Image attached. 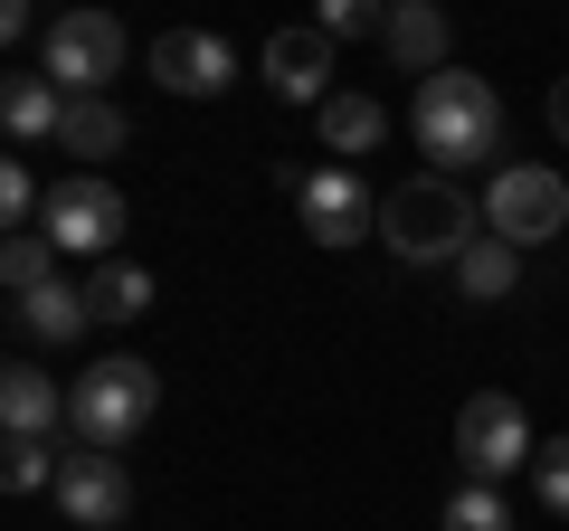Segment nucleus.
Here are the masks:
<instances>
[{"label":"nucleus","mask_w":569,"mask_h":531,"mask_svg":"<svg viewBox=\"0 0 569 531\" xmlns=\"http://www.w3.org/2000/svg\"><path fill=\"white\" fill-rule=\"evenodd\" d=\"M380 238H389V257H408V266H456L485 228H475V200L456 181L418 171V181H399L380 200Z\"/></svg>","instance_id":"nucleus-1"},{"label":"nucleus","mask_w":569,"mask_h":531,"mask_svg":"<svg viewBox=\"0 0 569 531\" xmlns=\"http://www.w3.org/2000/svg\"><path fill=\"white\" fill-rule=\"evenodd\" d=\"M418 143L437 152V171H475L503 152V104H493L485 77H466V67H447V77L418 86Z\"/></svg>","instance_id":"nucleus-2"},{"label":"nucleus","mask_w":569,"mask_h":531,"mask_svg":"<svg viewBox=\"0 0 569 531\" xmlns=\"http://www.w3.org/2000/svg\"><path fill=\"white\" fill-rule=\"evenodd\" d=\"M152 409H162V370L152 361H96L77 389H67V437L96 447V455H123Z\"/></svg>","instance_id":"nucleus-3"},{"label":"nucleus","mask_w":569,"mask_h":531,"mask_svg":"<svg viewBox=\"0 0 569 531\" xmlns=\"http://www.w3.org/2000/svg\"><path fill=\"white\" fill-rule=\"evenodd\" d=\"M39 77L58 96H104L123 77V29L104 10H58L48 20V48H39Z\"/></svg>","instance_id":"nucleus-4"},{"label":"nucleus","mask_w":569,"mask_h":531,"mask_svg":"<svg viewBox=\"0 0 569 531\" xmlns=\"http://www.w3.org/2000/svg\"><path fill=\"white\" fill-rule=\"evenodd\" d=\"M39 238L58 247V257H114V238H123V190L104 181V171H77V181H58L48 190V219H39Z\"/></svg>","instance_id":"nucleus-5"},{"label":"nucleus","mask_w":569,"mask_h":531,"mask_svg":"<svg viewBox=\"0 0 569 531\" xmlns=\"http://www.w3.org/2000/svg\"><path fill=\"white\" fill-rule=\"evenodd\" d=\"M456 455H466V484H503L512 465H531V418L512 409L503 389H475L466 409H456Z\"/></svg>","instance_id":"nucleus-6"},{"label":"nucleus","mask_w":569,"mask_h":531,"mask_svg":"<svg viewBox=\"0 0 569 531\" xmlns=\"http://www.w3.org/2000/svg\"><path fill=\"white\" fill-rule=\"evenodd\" d=\"M485 219H493V238L541 247V238H560V228H569V181H560V171H541V162H512V171H493Z\"/></svg>","instance_id":"nucleus-7"},{"label":"nucleus","mask_w":569,"mask_h":531,"mask_svg":"<svg viewBox=\"0 0 569 531\" xmlns=\"http://www.w3.org/2000/svg\"><path fill=\"white\" fill-rule=\"evenodd\" d=\"M284 190H295V209H305L313 247H361V228H380V200L361 190L351 162H313V171H295Z\"/></svg>","instance_id":"nucleus-8"},{"label":"nucleus","mask_w":569,"mask_h":531,"mask_svg":"<svg viewBox=\"0 0 569 531\" xmlns=\"http://www.w3.org/2000/svg\"><path fill=\"white\" fill-rule=\"evenodd\" d=\"M58 512L77 531H123L133 522V474H123V455H96V447H77L58 465Z\"/></svg>","instance_id":"nucleus-9"},{"label":"nucleus","mask_w":569,"mask_h":531,"mask_svg":"<svg viewBox=\"0 0 569 531\" xmlns=\"http://www.w3.org/2000/svg\"><path fill=\"white\" fill-rule=\"evenodd\" d=\"M266 86H276V104H313L323 114L332 104V39L323 29H276L266 39Z\"/></svg>","instance_id":"nucleus-10"},{"label":"nucleus","mask_w":569,"mask_h":531,"mask_svg":"<svg viewBox=\"0 0 569 531\" xmlns=\"http://www.w3.org/2000/svg\"><path fill=\"white\" fill-rule=\"evenodd\" d=\"M152 77H162L171 96H219V86L238 77V58H228L219 29H162V39H152Z\"/></svg>","instance_id":"nucleus-11"},{"label":"nucleus","mask_w":569,"mask_h":531,"mask_svg":"<svg viewBox=\"0 0 569 531\" xmlns=\"http://www.w3.org/2000/svg\"><path fill=\"white\" fill-rule=\"evenodd\" d=\"M380 48L408 67V77H447V48H456V29H447V10L437 0H389V29H380Z\"/></svg>","instance_id":"nucleus-12"},{"label":"nucleus","mask_w":569,"mask_h":531,"mask_svg":"<svg viewBox=\"0 0 569 531\" xmlns=\"http://www.w3.org/2000/svg\"><path fill=\"white\" fill-rule=\"evenodd\" d=\"M0 428L10 437H58L67 428V389L48 380L39 361H10L0 370Z\"/></svg>","instance_id":"nucleus-13"},{"label":"nucleus","mask_w":569,"mask_h":531,"mask_svg":"<svg viewBox=\"0 0 569 531\" xmlns=\"http://www.w3.org/2000/svg\"><path fill=\"white\" fill-rule=\"evenodd\" d=\"M58 123H67V96L48 77H0V133L10 143H58Z\"/></svg>","instance_id":"nucleus-14"},{"label":"nucleus","mask_w":569,"mask_h":531,"mask_svg":"<svg viewBox=\"0 0 569 531\" xmlns=\"http://www.w3.org/2000/svg\"><path fill=\"white\" fill-rule=\"evenodd\" d=\"M133 143V123H123L114 96H67V123H58V152H77V162H104V152Z\"/></svg>","instance_id":"nucleus-15"},{"label":"nucleus","mask_w":569,"mask_h":531,"mask_svg":"<svg viewBox=\"0 0 569 531\" xmlns=\"http://www.w3.org/2000/svg\"><path fill=\"white\" fill-rule=\"evenodd\" d=\"M512 285H522V247L485 228V238H475L466 257H456V294H466V304H503Z\"/></svg>","instance_id":"nucleus-16"},{"label":"nucleus","mask_w":569,"mask_h":531,"mask_svg":"<svg viewBox=\"0 0 569 531\" xmlns=\"http://www.w3.org/2000/svg\"><path fill=\"white\" fill-rule=\"evenodd\" d=\"M86 313H96V323H142V313H152V275L123 266V257H104L96 275H86Z\"/></svg>","instance_id":"nucleus-17"},{"label":"nucleus","mask_w":569,"mask_h":531,"mask_svg":"<svg viewBox=\"0 0 569 531\" xmlns=\"http://www.w3.org/2000/svg\"><path fill=\"white\" fill-rule=\"evenodd\" d=\"M313 133H323V152H332V162H351V152H380L389 114H380L370 96H332L323 114H313Z\"/></svg>","instance_id":"nucleus-18"},{"label":"nucleus","mask_w":569,"mask_h":531,"mask_svg":"<svg viewBox=\"0 0 569 531\" xmlns=\"http://www.w3.org/2000/svg\"><path fill=\"white\" fill-rule=\"evenodd\" d=\"M96 323V313H86V285H39V294H20V332L29 342H77V332Z\"/></svg>","instance_id":"nucleus-19"},{"label":"nucleus","mask_w":569,"mask_h":531,"mask_svg":"<svg viewBox=\"0 0 569 531\" xmlns=\"http://www.w3.org/2000/svg\"><path fill=\"white\" fill-rule=\"evenodd\" d=\"M58 465H67V455L48 447V437H10V447H0V484H10V493H39V484H58Z\"/></svg>","instance_id":"nucleus-20"},{"label":"nucleus","mask_w":569,"mask_h":531,"mask_svg":"<svg viewBox=\"0 0 569 531\" xmlns=\"http://www.w3.org/2000/svg\"><path fill=\"white\" fill-rule=\"evenodd\" d=\"M48 266H58V247H48L39 228H29V238H10V247H0V285H10V294H39V285H58Z\"/></svg>","instance_id":"nucleus-21"},{"label":"nucleus","mask_w":569,"mask_h":531,"mask_svg":"<svg viewBox=\"0 0 569 531\" xmlns=\"http://www.w3.org/2000/svg\"><path fill=\"white\" fill-rule=\"evenodd\" d=\"M447 531H512V503L493 484H456L447 493Z\"/></svg>","instance_id":"nucleus-22"},{"label":"nucleus","mask_w":569,"mask_h":531,"mask_svg":"<svg viewBox=\"0 0 569 531\" xmlns=\"http://www.w3.org/2000/svg\"><path fill=\"white\" fill-rule=\"evenodd\" d=\"M0 219H10V238H29L48 219V190L29 181V162H0Z\"/></svg>","instance_id":"nucleus-23"},{"label":"nucleus","mask_w":569,"mask_h":531,"mask_svg":"<svg viewBox=\"0 0 569 531\" xmlns=\"http://www.w3.org/2000/svg\"><path fill=\"white\" fill-rule=\"evenodd\" d=\"M531 493H541V503L569 522V437H550V447L531 455Z\"/></svg>","instance_id":"nucleus-24"},{"label":"nucleus","mask_w":569,"mask_h":531,"mask_svg":"<svg viewBox=\"0 0 569 531\" xmlns=\"http://www.w3.org/2000/svg\"><path fill=\"white\" fill-rule=\"evenodd\" d=\"M313 29H323V39H370V29H389V10H380V0H323V20H313Z\"/></svg>","instance_id":"nucleus-25"},{"label":"nucleus","mask_w":569,"mask_h":531,"mask_svg":"<svg viewBox=\"0 0 569 531\" xmlns=\"http://www.w3.org/2000/svg\"><path fill=\"white\" fill-rule=\"evenodd\" d=\"M550 133H560V143H569V77L550 86Z\"/></svg>","instance_id":"nucleus-26"}]
</instances>
